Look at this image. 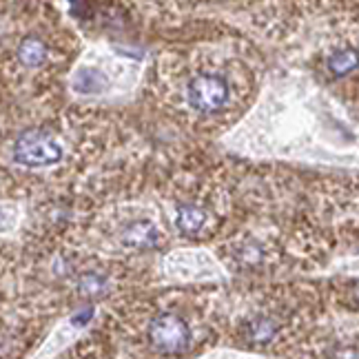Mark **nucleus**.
Instances as JSON below:
<instances>
[{"label":"nucleus","instance_id":"obj_1","mask_svg":"<svg viewBox=\"0 0 359 359\" xmlns=\"http://www.w3.org/2000/svg\"><path fill=\"white\" fill-rule=\"evenodd\" d=\"M62 147L51 133L31 129L20 133L14 144V160L27 169H38V166H51L60 162Z\"/></svg>","mask_w":359,"mask_h":359},{"label":"nucleus","instance_id":"obj_2","mask_svg":"<svg viewBox=\"0 0 359 359\" xmlns=\"http://www.w3.org/2000/svg\"><path fill=\"white\" fill-rule=\"evenodd\" d=\"M149 342L162 355L184 353L191 344V329L177 313H162L149 324Z\"/></svg>","mask_w":359,"mask_h":359},{"label":"nucleus","instance_id":"obj_3","mask_svg":"<svg viewBox=\"0 0 359 359\" xmlns=\"http://www.w3.org/2000/svg\"><path fill=\"white\" fill-rule=\"evenodd\" d=\"M189 105L202 114H218L229 105L231 89L227 78L220 73H200L186 87Z\"/></svg>","mask_w":359,"mask_h":359},{"label":"nucleus","instance_id":"obj_4","mask_svg":"<svg viewBox=\"0 0 359 359\" xmlns=\"http://www.w3.org/2000/svg\"><path fill=\"white\" fill-rule=\"evenodd\" d=\"M160 240V233L155 229V224L149 220L131 222L129 227L122 231V242L131 249H151Z\"/></svg>","mask_w":359,"mask_h":359},{"label":"nucleus","instance_id":"obj_5","mask_svg":"<svg viewBox=\"0 0 359 359\" xmlns=\"http://www.w3.org/2000/svg\"><path fill=\"white\" fill-rule=\"evenodd\" d=\"M47 44H44L38 36H27L22 38L18 44V60L20 64L29 67V69H36L44 60H47Z\"/></svg>","mask_w":359,"mask_h":359},{"label":"nucleus","instance_id":"obj_6","mask_svg":"<svg viewBox=\"0 0 359 359\" xmlns=\"http://www.w3.org/2000/svg\"><path fill=\"white\" fill-rule=\"evenodd\" d=\"M175 224L182 233L193 235L207 224V213L202 211L200 207L182 204V207H177V211H175Z\"/></svg>","mask_w":359,"mask_h":359},{"label":"nucleus","instance_id":"obj_7","mask_svg":"<svg viewBox=\"0 0 359 359\" xmlns=\"http://www.w3.org/2000/svg\"><path fill=\"white\" fill-rule=\"evenodd\" d=\"M73 89L80 94H98L105 89V76L98 69H94V67H87V69H80L76 73Z\"/></svg>","mask_w":359,"mask_h":359},{"label":"nucleus","instance_id":"obj_8","mask_svg":"<svg viewBox=\"0 0 359 359\" xmlns=\"http://www.w3.org/2000/svg\"><path fill=\"white\" fill-rule=\"evenodd\" d=\"M359 64V51L355 49H342V51H335L331 58H329V69L335 76H346L351 73L353 69H357Z\"/></svg>","mask_w":359,"mask_h":359},{"label":"nucleus","instance_id":"obj_9","mask_svg":"<svg viewBox=\"0 0 359 359\" xmlns=\"http://www.w3.org/2000/svg\"><path fill=\"white\" fill-rule=\"evenodd\" d=\"M246 333H249V340L255 344H268L277 333V324L268 317H257L253 319L249 326H246Z\"/></svg>","mask_w":359,"mask_h":359},{"label":"nucleus","instance_id":"obj_10","mask_svg":"<svg viewBox=\"0 0 359 359\" xmlns=\"http://www.w3.org/2000/svg\"><path fill=\"white\" fill-rule=\"evenodd\" d=\"M105 286H107V279L100 273H85L80 279H78V293L85 297L100 295L105 290Z\"/></svg>","mask_w":359,"mask_h":359}]
</instances>
